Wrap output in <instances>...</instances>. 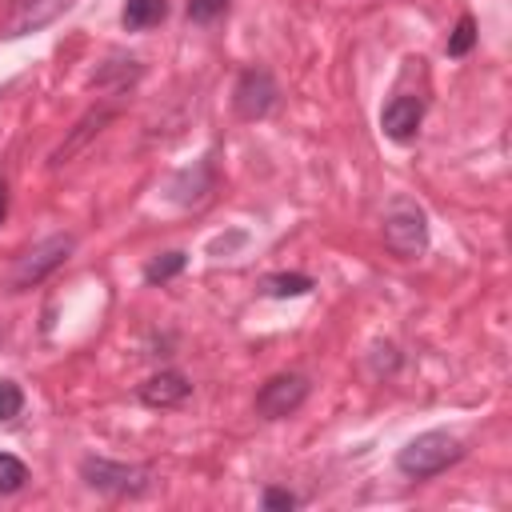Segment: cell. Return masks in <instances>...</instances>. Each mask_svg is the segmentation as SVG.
<instances>
[{
  "instance_id": "cell-11",
  "label": "cell",
  "mask_w": 512,
  "mask_h": 512,
  "mask_svg": "<svg viewBox=\"0 0 512 512\" xmlns=\"http://www.w3.org/2000/svg\"><path fill=\"white\" fill-rule=\"evenodd\" d=\"M108 116H112V108H100V112H88V116H84V120L76 124V132H72V140H68L64 148H56V152H52V164H64V156H68V152H76V148H80V144H84V140H88L92 132H100V124H104Z\"/></svg>"
},
{
  "instance_id": "cell-7",
  "label": "cell",
  "mask_w": 512,
  "mask_h": 512,
  "mask_svg": "<svg viewBox=\"0 0 512 512\" xmlns=\"http://www.w3.org/2000/svg\"><path fill=\"white\" fill-rule=\"evenodd\" d=\"M420 120H424V100H420V96H392V100L384 104V112H380V128H384V136L396 140V144L416 140Z\"/></svg>"
},
{
  "instance_id": "cell-1",
  "label": "cell",
  "mask_w": 512,
  "mask_h": 512,
  "mask_svg": "<svg viewBox=\"0 0 512 512\" xmlns=\"http://www.w3.org/2000/svg\"><path fill=\"white\" fill-rule=\"evenodd\" d=\"M460 456H464V444L452 432H420L396 452V468L412 480H428V476H440L444 468H452Z\"/></svg>"
},
{
  "instance_id": "cell-6",
  "label": "cell",
  "mask_w": 512,
  "mask_h": 512,
  "mask_svg": "<svg viewBox=\"0 0 512 512\" xmlns=\"http://www.w3.org/2000/svg\"><path fill=\"white\" fill-rule=\"evenodd\" d=\"M304 400H308V376H300V372H280V376H272V380L260 384V392H256V412H260L264 420H280V416H292Z\"/></svg>"
},
{
  "instance_id": "cell-2",
  "label": "cell",
  "mask_w": 512,
  "mask_h": 512,
  "mask_svg": "<svg viewBox=\"0 0 512 512\" xmlns=\"http://www.w3.org/2000/svg\"><path fill=\"white\" fill-rule=\"evenodd\" d=\"M380 228H384V244H388L392 256H400V260L424 256V248H428V216L420 212L416 200L396 196V200L384 208Z\"/></svg>"
},
{
  "instance_id": "cell-14",
  "label": "cell",
  "mask_w": 512,
  "mask_h": 512,
  "mask_svg": "<svg viewBox=\"0 0 512 512\" xmlns=\"http://www.w3.org/2000/svg\"><path fill=\"white\" fill-rule=\"evenodd\" d=\"M24 480H28V468H24V460H16V456L0 452V496H12V492H20V488H24Z\"/></svg>"
},
{
  "instance_id": "cell-9",
  "label": "cell",
  "mask_w": 512,
  "mask_h": 512,
  "mask_svg": "<svg viewBox=\"0 0 512 512\" xmlns=\"http://www.w3.org/2000/svg\"><path fill=\"white\" fill-rule=\"evenodd\" d=\"M64 8H68V0H12L8 20H4V36H24V32L48 24Z\"/></svg>"
},
{
  "instance_id": "cell-18",
  "label": "cell",
  "mask_w": 512,
  "mask_h": 512,
  "mask_svg": "<svg viewBox=\"0 0 512 512\" xmlns=\"http://www.w3.org/2000/svg\"><path fill=\"white\" fill-rule=\"evenodd\" d=\"M260 504H264L268 512H288V508H296V496H292L288 488H264Z\"/></svg>"
},
{
  "instance_id": "cell-10",
  "label": "cell",
  "mask_w": 512,
  "mask_h": 512,
  "mask_svg": "<svg viewBox=\"0 0 512 512\" xmlns=\"http://www.w3.org/2000/svg\"><path fill=\"white\" fill-rule=\"evenodd\" d=\"M164 16H168V0H124V8H120V24L128 32L156 28Z\"/></svg>"
},
{
  "instance_id": "cell-12",
  "label": "cell",
  "mask_w": 512,
  "mask_h": 512,
  "mask_svg": "<svg viewBox=\"0 0 512 512\" xmlns=\"http://www.w3.org/2000/svg\"><path fill=\"white\" fill-rule=\"evenodd\" d=\"M264 292L268 296H304V292H312V276H304V272H272V276H264Z\"/></svg>"
},
{
  "instance_id": "cell-3",
  "label": "cell",
  "mask_w": 512,
  "mask_h": 512,
  "mask_svg": "<svg viewBox=\"0 0 512 512\" xmlns=\"http://www.w3.org/2000/svg\"><path fill=\"white\" fill-rule=\"evenodd\" d=\"M80 480L104 496H140L152 484V472L140 464H120L104 456H84L80 460Z\"/></svg>"
},
{
  "instance_id": "cell-8",
  "label": "cell",
  "mask_w": 512,
  "mask_h": 512,
  "mask_svg": "<svg viewBox=\"0 0 512 512\" xmlns=\"http://www.w3.org/2000/svg\"><path fill=\"white\" fill-rule=\"evenodd\" d=\"M188 392H192V384H188V376L184 372H176V368H168V372H156V376H148L144 384H140V404H148V408H176V404H184L188 400Z\"/></svg>"
},
{
  "instance_id": "cell-5",
  "label": "cell",
  "mask_w": 512,
  "mask_h": 512,
  "mask_svg": "<svg viewBox=\"0 0 512 512\" xmlns=\"http://www.w3.org/2000/svg\"><path fill=\"white\" fill-rule=\"evenodd\" d=\"M276 96H280V88H276L268 68H244L236 88H232V108H236L240 120L252 124V120H264L276 108Z\"/></svg>"
},
{
  "instance_id": "cell-13",
  "label": "cell",
  "mask_w": 512,
  "mask_h": 512,
  "mask_svg": "<svg viewBox=\"0 0 512 512\" xmlns=\"http://www.w3.org/2000/svg\"><path fill=\"white\" fill-rule=\"evenodd\" d=\"M184 264H188V256H184V252H164V256H156V260H148V264H144V280H148V284H164V280L180 276V272H184Z\"/></svg>"
},
{
  "instance_id": "cell-15",
  "label": "cell",
  "mask_w": 512,
  "mask_h": 512,
  "mask_svg": "<svg viewBox=\"0 0 512 512\" xmlns=\"http://www.w3.org/2000/svg\"><path fill=\"white\" fill-rule=\"evenodd\" d=\"M472 44H476V20L472 16H460L456 28H452V36H448V56H468Z\"/></svg>"
},
{
  "instance_id": "cell-4",
  "label": "cell",
  "mask_w": 512,
  "mask_h": 512,
  "mask_svg": "<svg viewBox=\"0 0 512 512\" xmlns=\"http://www.w3.org/2000/svg\"><path fill=\"white\" fill-rule=\"evenodd\" d=\"M72 248H76L72 236H48V240H40L36 248H28V252L16 260V268H12V288L24 292V288L40 284L48 272H56V268L72 256Z\"/></svg>"
},
{
  "instance_id": "cell-19",
  "label": "cell",
  "mask_w": 512,
  "mask_h": 512,
  "mask_svg": "<svg viewBox=\"0 0 512 512\" xmlns=\"http://www.w3.org/2000/svg\"><path fill=\"white\" fill-rule=\"evenodd\" d=\"M4 216H8V180L0 176V224H4Z\"/></svg>"
},
{
  "instance_id": "cell-16",
  "label": "cell",
  "mask_w": 512,
  "mask_h": 512,
  "mask_svg": "<svg viewBox=\"0 0 512 512\" xmlns=\"http://www.w3.org/2000/svg\"><path fill=\"white\" fill-rule=\"evenodd\" d=\"M24 412V392L16 380H0V424H12Z\"/></svg>"
},
{
  "instance_id": "cell-17",
  "label": "cell",
  "mask_w": 512,
  "mask_h": 512,
  "mask_svg": "<svg viewBox=\"0 0 512 512\" xmlns=\"http://www.w3.org/2000/svg\"><path fill=\"white\" fill-rule=\"evenodd\" d=\"M228 0H188V20L196 24H212L216 16H224Z\"/></svg>"
}]
</instances>
